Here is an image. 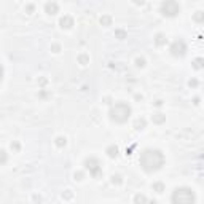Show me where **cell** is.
<instances>
[{
	"label": "cell",
	"instance_id": "6da1fadb",
	"mask_svg": "<svg viewBox=\"0 0 204 204\" xmlns=\"http://www.w3.org/2000/svg\"><path fill=\"white\" fill-rule=\"evenodd\" d=\"M139 163H140V168L145 172H148V174L150 172H156L164 164V155L159 150H156V148H147V150H144L140 153Z\"/></svg>",
	"mask_w": 204,
	"mask_h": 204
},
{
	"label": "cell",
	"instance_id": "7a4b0ae2",
	"mask_svg": "<svg viewBox=\"0 0 204 204\" xmlns=\"http://www.w3.org/2000/svg\"><path fill=\"white\" fill-rule=\"evenodd\" d=\"M129 117H131V107L126 102H117L110 108V120L115 123H126Z\"/></svg>",
	"mask_w": 204,
	"mask_h": 204
},
{
	"label": "cell",
	"instance_id": "3957f363",
	"mask_svg": "<svg viewBox=\"0 0 204 204\" xmlns=\"http://www.w3.org/2000/svg\"><path fill=\"white\" fill-rule=\"evenodd\" d=\"M171 201L175 204H188L195 201V193H193L191 188L188 187H180V188H175L174 193L171 196Z\"/></svg>",
	"mask_w": 204,
	"mask_h": 204
},
{
	"label": "cell",
	"instance_id": "277c9868",
	"mask_svg": "<svg viewBox=\"0 0 204 204\" xmlns=\"http://www.w3.org/2000/svg\"><path fill=\"white\" fill-rule=\"evenodd\" d=\"M161 13L168 18H174L180 13V5L175 0H163L161 3Z\"/></svg>",
	"mask_w": 204,
	"mask_h": 204
},
{
	"label": "cell",
	"instance_id": "5b68a950",
	"mask_svg": "<svg viewBox=\"0 0 204 204\" xmlns=\"http://www.w3.org/2000/svg\"><path fill=\"white\" fill-rule=\"evenodd\" d=\"M185 51H187V45L183 43V40H175V42L172 43V46H171V53H172V56H175V57H182L183 54H185Z\"/></svg>",
	"mask_w": 204,
	"mask_h": 204
},
{
	"label": "cell",
	"instance_id": "8992f818",
	"mask_svg": "<svg viewBox=\"0 0 204 204\" xmlns=\"http://www.w3.org/2000/svg\"><path fill=\"white\" fill-rule=\"evenodd\" d=\"M85 166L89 169V174L93 175V177H97V175H99V172H101V164H99V161H97L96 158L86 159V161H85Z\"/></svg>",
	"mask_w": 204,
	"mask_h": 204
},
{
	"label": "cell",
	"instance_id": "52a82bcc",
	"mask_svg": "<svg viewBox=\"0 0 204 204\" xmlns=\"http://www.w3.org/2000/svg\"><path fill=\"white\" fill-rule=\"evenodd\" d=\"M57 10H59V6H57L56 2H48L45 5V11L48 13V15H56Z\"/></svg>",
	"mask_w": 204,
	"mask_h": 204
},
{
	"label": "cell",
	"instance_id": "ba28073f",
	"mask_svg": "<svg viewBox=\"0 0 204 204\" xmlns=\"http://www.w3.org/2000/svg\"><path fill=\"white\" fill-rule=\"evenodd\" d=\"M59 24H61L62 29H70V27L73 26V19L70 18V16H64V18H61Z\"/></svg>",
	"mask_w": 204,
	"mask_h": 204
},
{
	"label": "cell",
	"instance_id": "9c48e42d",
	"mask_svg": "<svg viewBox=\"0 0 204 204\" xmlns=\"http://www.w3.org/2000/svg\"><path fill=\"white\" fill-rule=\"evenodd\" d=\"M107 153H108V156H110V158H117V155H118V147H115V145L108 147V148H107Z\"/></svg>",
	"mask_w": 204,
	"mask_h": 204
},
{
	"label": "cell",
	"instance_id": "30bf717a",
	"mask_svg": "<svg viewBox=\"0 0 204 204\" xmlns=\"http://www.w3.org/2000/svg\"><path fill=\"white\" fill-rule=\"evenodd\" d=\"M156 45H163V43L166 42V38H164V35H163V34H158V35H156Z\"/></svg>",
	"mask_w": 204,
	"mask_h": 204
},
{
	"label": "cell",
	"instance_id": "8fae6325",
	"mask_svg": "<svg viewBox=\"0 0 204 204\" xmlns=\"http://www.w3.org/2000/svg\"><path fill=\"white\" fill-rule=\"evenodd\" d=\"M6 159H8V156H6V153L3 150H0V164H5Z\"/></svg>",
	"mask_w": 204,
	"mask_h": 204
},
{
	"label": "cell",
	"instance_id": "7c38bea8",
	"mask_svg": "<svg viewBox=\"0 0 204 204\" xmlns=\"http://www.w3.org/2000/svg\"><path fill=\"white\" fill-rule=\"evenodd\" d=\"M153 188H155L158 193H163V190H164V185H163V183H155V185H153Z\"/></svg>",
	"mask_w": 204,
	"mask_h": 204
},
{
	"label": "cell",
	"instance_id": "4fadbf2b",
	"mask_svg": "<svg viewBox=\"0 0 204 204\" xmlns=\"http://www.w3.org/2000/svg\"><path fill=\"white\" fill-rule=\"evenodd\" d=\"M56 144H57V147H62V145H66V137H57V139H56Z\"/></svg>",
	"mask_w": 204,
	"mask_h": 204
},
{
	"label": "cell",
	"instance_id": "5bb4252c",
	"mask_svg": "<svg viewBox=\"0 0 204 204\" xmlns=\"http://www.w3.org/2000/svg\"><path fill=\"white\" fill-rule=\"evenodd\" d=\"M101 22L104 26H108L110 24V16H104V18H101Z\"/></svg>",
	"mask_w": 204,
	"mask_h": 204
},
{
	"label": "cell",
	"instance_id": "9a60e30c",
	"mask_svg": "<svg viewBox=\"0 0 204 204\" xmlns=\"http://www.w3.org/2000/svg\"><path fill=\"white\" fill-rule=\"evenodd\" d=\"M155 121H156V123H161V121H164V117H161V113H156Z\"/></svg>",
	"mask_w": 204,
	"mask_h": 204
},
{
	"label": "cell",
	"instance_id": "2e32d148",
	"mask_svg": "<svg viewBox=\"0 0 204 204\" xmlns=\"http://www.w3.org/2000/svg\"><path fill=\"white\" fill-rule=\"evenodd\" d=\"M112 182L113 183H121V177L120 175H113V177H112Z\"/></svg>",
	"mask_w": 204,
	"mask_h": 204
},
{
	"label": "cell",
	"instance_id": "e0dca14e",
	"mask_svg": "<svg viewBox=\"0 0 204 204\" xmlns=\"http://www.w3.org/2000/svg\"><path fill=\"white\" fill-rule=\"evenodd\" d=\"M195 19H196V21H203V11H198V13H196V15H195Z\"/></svg>",
	"mask_w": 204,
	"mask_h": 204
},
{
	"label": "cell",
	"instance_id": "ac0fdd59",
	"mask_svg": "<svg viewBox=\"0 0 204 204\" xmlns=\"http://www.w3.org/2000/svg\"><path fill=\"white\" fill-rule=\"evenodd\" d=\"M134 201H136V203H139V201H147V198L139 195V196H136V198H134Z\"/></svg>",
	"mask_w": 204,
	"mask_h": 204
},
{
	"label": "cell",
	"instance_id": "d6986e66",
	"mask_svg": "<svg viewBox=\"0 0 204 204\" xmlns=\"http://www.w3.org/2000/svg\"><path fill=\"white\" fill-rule=\"evenodd\" d=\"M136 62H137V66H139V67H144V66H145V61H144V59H137Z\"/></svg>",
	"mask_w": 204,
	"mask_h": 204
},
{
	"label": "cell",
	"instance_id": "ffe728a7",
	"mask_svg": "<svg viewBox=\"0 0 204 204\" xmlns=\"http://www.w3.org/2000/svg\"><path fill=\"white\" fill-rule=\"evenodd\" d=\"M80 62H81V64H86V62H88V57H86V56H80Z\"/></svg>",
	"mask_w": 204,
	"mask_h": 204
},
{
	"label": "cell",
	"instance_id": "44dd1931",
	"mask_svg": "<svg viewBox=\"0 0 204 204\" xmlns=\"http://www.w3.org/2000/svg\"><path fill=\"white\" fill-rule=\"evenodd\" d=\"M195 67H198V69L201 67V59H196V62H195Z\"/></svg>",
	"mask_w": 204,
	"mask_h": 204
},
{
	"label": "cell",
	"instance_id": "7402d4cb",
	"mask_svg": "<svg viewBox=\"0 0 204 204\" xmlns=\"http://www.w3.org/2000/svg\"><path fill=\"white\" fill-rule=\"evenodd\" d=\"M2 78H3V67H2V64H0V81H2Z\"/></svg>",
	"mask_w": 204,
	"mask_h": 204
},
{
	"label": "cell",
	"instance_id": "603a6c76",
	"mask_svg": "<svg viewBox=\"0 0 204 204\" xmlns=\"http://www.w3.org/2000/svg\"><path fill=\"white\" fill-rule=\"evenodd\" d=\"M117 35H118V37H121V38H123V37H124V32H123V30H118V32H117Z\"/></svg>",
	"mask_w": 204,
	"mask_h": 204
},
{
	"label": "cell",
	"instance_id": "cb8c5ba5",
	"mask_svg": "<svg viewBox=\"0 0 204 204\" xmlns=\"http://www.w3.org/2000/svg\"><path fill=\"white\" fill-rule=\"evenodd\" d=\"M11 148H15V150H18V148H19V145H18V144H11Z\"/></svg>",
	"mask_w": 204,
	"mask_h": 204
},
{
	"label": "cell",
	"instance_id": "d4e9b609",
	"mask_svg": "<svg viewBox=\"0 0 204 204\" xmlns=\"http://www.w3.org/2000/svg\"><path fill=\"white\" fill-rule=\"evenodd\" d=\"M144 2H145V0H136V3H137V5H144Z\"/></svg>",
	"mask_w": 204,
	"mask_h": 204
},
{
	"label": "cell",
	"instance_id": "484cf974",
	"mask_svg": "<svg viewBox=\"0 0 204 204\" xmlns=\"http://www.w3.org/2000/svg\"><path fill=\"white\" fill-rule=\"evenodd\" d=\"M27 11H29V13H30V11H34V6H32V5H29V6H27Z\"/></svg>",
	"mask_w": 204,
	"mask_h": 204
}]
</instances>
